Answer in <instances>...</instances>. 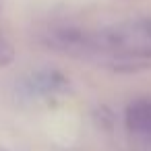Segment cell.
I'll return each instance as SVG.
<instances>
[{"label":"cell","mask_w":151,"mask_h":151,"mask_svg":"<svg viewBox=\"0 0 151 151\" xmlns=\"http://www.w3.org/2000/svg\"><path fill=\"white\" fill-rule=\"evenodd\" d=\"M104 64H110L116 73H139L151 68V54L139 52H110L104 54Z\"/></svg>","instance_id":"1"},{"label":"cell","mask_w":151,"mask_h":151,"mask_svg":"<svg viewBox=\"0 0 151 151\" xmlns=\"http://www.w3.org/2000/svg\"><path fill=\"white\" fill-rule=\"evenodd\" d=\"M126 128L134 134H151V97L128 104L124 114Z\"/></svg>","instance_id":"2"}]
</instances>
